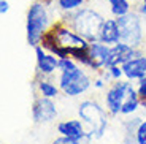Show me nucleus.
I'll use <instances>...</instances> for the list:
<instances>
[{
  "label": "nucleus",
  "instance_id": "f257e3e1",
  "mask_svg": "<svg viewBox=\"0 0 146 144\" xmlns=\"http://www.w3.org/2000/svg\"><path fill=\"white\" fill-rule=\"evenodd\" d=\"M60 19L65 21L68 25H72L73 29L81 36H84L89 43L99 40L100 29H102L103 22H105V18L99 11L88 7H83L76 11H72V13H62Z\"/></svg>",
  "mask_w": 146,
  "mask_h": 144
},
{
  "label": "nucleus",
  "instance_id": "f03ea898",
  "mask_svg": "<svg viewBox=\"0 0 146 144\" xmlns=\"http://www.w3.org/2000/svg\"><path fill=\"white\" fill-rule=\"evenodd\" d=\"M52 25L51 15L48 10L46 0H35L27 8L26 15V38L29 46H38L41 44L44 33Z\"/></svg>",
  "mask_w": 146,
  "mask_h": 144
},
{
  "label": "nucleus",
  "instance_id": "7ed1b4c3",
  "mask_svg": "<svg viewBox=\"0 0 146 144\" xmlns=\"http://www.w3.org/2000/svg\"><path fill=\"white\" fill-rule=\"evenodd\" d=\"M108 111L95 100H84L78 106V116L89 127V133L94 139H100L108 128Z\"/></svg>",
  "mask_w": 146,
  "mask_h": 144
},
{
  "label": "nucleus",
  "instance_id": "20e7f679",
  "mask_svg": "<svg viewBox=\"0 0 146 144\" xmlns=\"http://www.w3.org/2000/svg\"><path fill=\"white\" fill-rule=\"evenodd\" d=\"M59 87L60 92L65 94L67 97H78V95L88 92L89 87L92 86L91 76L83 70V67L76 65L72 70H65V71H59Z\"/></svg>",
  "mask_w": 146,
  "mask_h": 144
},
{
  "label": "nucleus",
  "instance_id": "39448f33",
  "mask_svg": "<svg viewBox=\"0 0 146 144\" xmlns=\"http://www.w3.org/2000/svg\"><path fill=\"white\" fill-rule=\"evenodd\" d=\"M116 19L121 30V41L133 48H141L143 41H145L141 15H138L137 11H130L129 15L119 16Z\"/></svg>",
  "mask_w": 146,
  "mask_h": 144
},
{
  "label": "nucleus",
  "instance_id": "423d86ee",
  "mask_svg": "<svg viewBox=\"0 0 146 144\" xmlns=\"http://www.w3.org/2000/svg\"><path fill=\"white\" fill-rule=\"evenodd\" d=\"M132 86H133V83H130L129 79H125V81L117 79L110 84L108 90H106V95H105V108L110 116L121 114V108H122L124 100L127 97V92Z\"/></svg>",
  "mask_w": 146,
  "mask_h": 144
},
{
  "label": "nucleus",
  "instance_id": "0eeeda50",
  "mask_svg": "<svg viewBox=\"0 0 146 144\" xmlns=\"http://www.w3.org/2000/svg\"><path fill=\"white\" fill-rule=\"evenodd\" d=\"M57 117V106L52 98L35 97L32 104V119L35 124H49Z\"/></svg>",
  "mask_w": 146,
  "mask_h": 144
},
{
  "label": "nucleus",
  "instance_id": "6e6552de",
  "mask_svg": "<svg viewBox=\"0 0 146 144\" xmlns=\"http://www.w3.org/2000/svg\"><path fill=\"white\" fill-rule=\"evenodd\" d=\"M89 57H91V70L100 71L106 70L110 65V55H111V46L102 43V41H91L89 43Z\"/></svg>",
  "mask_w": 146,
  "mask_h": 144
},
{
  "label": "nucleus",
  "instance_id": "1a4fd4ad",
  "mask_svg": "<svg viewBox=\"0 0 146 144\" xmlns=\"http://www.w3.org/2000/svg\"><path fill=\"white\" fill-rule=\"evenodd\" d=\"M35 55H36V73L43 76H51L56 70H59V57L52 52L46 51L41 44L35 46Z\"/></svg>",
  "mask_w": 146,
  "mask_h": 144
},
{
  "label": "nucleus",
  "instance_id": "9d476101",
  "mask_svg": "<svg viewBox=\"0 0 146 144\" xmlns=\"http://www.w3.org/2000/svg\"><path fill=\"white\" fill-rule=\"evenodd\" d=\"M122 70H124V76L129 81H138L146 76V54L140 52L133 59L127 60L122 63Z\"/></svg>",
  "mask_w": 146,
  "mask_h": 144
},
{
  "label": "nucleus",
  "instance_id": "9b49d317",
  "mask_svg": "<svg viewBox=\"0 0 146 144\" xmlns=\"http://www.w3.org/2000/svg\"><path fill=\"white\" fill-rule=\"evenodd\" d=\"M140 52H141L140 48H133V46H130V44H125V43H122V41H119L117 44L111 46V55H110V65L108 67H111V65H122L127 60L133 59L135 55H138Z\"/></svg>",
  "mask_w": 146,
  "mask_h": 144
},
{
  "label": "nucleus",
  "instance_id": "f8f14e48",
  "mask_svg": "<svg viewBox=\"0 0 146 144\" xmlns=\"http://www.w3.org/2000/svg\"><path fill=\"white\" fill-rule=\"evenodd\" d=\"M99 41L108 44V46H114L121 41V30H119V24H117V19L110 18L105 19L102 29H100L99 33Z\"/></svg>",
  "mask_w": 146,
  "mask_h": 144
},
{
  "label": "nucleus",
  "instance_id": "ddd939ff",
  "mask_svg": "<svg viewBox=\"0 0 146 144\" xmlns=\"http://www.w3.org/2000/svg\"><path fill=\"white\" fill-rule=\"evenodd\" d=\"M57 131L60 136L65 138H80L83 136L86 131H84V122L81 119H67L62 120V122L57 124Z\"/></svg>",
  "mask_w": 146,
  "mask_h": 144
},
{
  "label": "nucleus",
  "instance_id": "4468645a",
  "mask_svg": "<svg viewBox=\"0 0 146 144\" xmlns=\"http://www.w3.org/2000/svg\"><path fill=\"white\" fill-rule=\"evenodd\" d=\"M35 87H36L38 95L48 97V98H56L59 95V92H60V87L56 86L52 81L48 79V76H43V75H40V73H36Z\"/></svg>",
  "mask_w": 146,
  "mask_h": 144
},
{
  "label": "nucleus",
  "instance_id": "2eb2a0df",
  "mask_svg": "<svg viewBox=\"0 0 146 144\" xmlns=\"http://www.w3.org/2000/svg\"><path fill=\"white\" fill-rule=\"evenodd\" d=\"M141 106V101H140L138 92H137V87L132 86L127 92V97L124 100V104L121 108V116H130L133 112H137V109Z\"/></svg>",
  "mask_w": 146,
  "mask_h": 144
},
{
  "label": "nucleus",
  "instance_id": "dca6fc26",
  "mask_svg": "<svg viewBox=\"0 0 146 144\" xmlns=\"http://www.w3.org/2000/svg\"><path fill=\"white\" fill-rule=\"evenodd\" d=\"M108 5H110V11L114 18L129 15L132 11V3L129 0H108Z\"/></svg>",
  "mask_w": 146,
  "mask_h": 144
},
{
  "label": "nucleus",
  "instance_id": "f3484780",
  "mask_svg": "<svg viewBox=\"0 0 146 144\" xmlns=\"http://www.w3.org/2000/svg\"><path fill=\"white\" fill-rule=\"evenodd\" d=\"M86 2L88 0H56L59 11H62V13H72V11L80 10L86 5Z\"/></svg>",
  "mask_w": 146,
  "mask_h": 144
},
{
  "label": "nucleus",
  "instance_id": "a211bd4d",
  "mask_svg": "<svg viewBox=\"0 0 146 144\" xmlns=\"http://www.w3.org/2000/svg\"><path fill=\"white\" fill-rule=\"evenodd\" d=\"M135 143L137 144H146V120H141L135 131Z\"/></svg>",
  "mask_w": 146,
  "mask_h": 144
},
{
  "label": "nucleus",
  "instance_id": "6ab92c4d",
  "mask_svg": "<svg viewBox=\"0 0 146 144\" xmlns=\"http://www.w3.org/2000/svg\"><path fill=\"white\" fill-rule=\"evenodd\" d=\"M137 92H138L140 101H141V106H146V76L138 79V84H137Z\"/></svg>",
  "mask_w": 146,
  "mask_h": 144
},
{
  "label": "nucleus",
  "instance_id": "aec40b11",
  "mask_svg": "<svg viewBox=\"0 0 146 144\" xmlns=\"http://www.w3.org/2000/svg\"><path fill=\"white\" fill-rule=\"evenodd\" d=\"M108 73H110V78L113 81H117L121 79L122 76H124V70H122V65H111V67H108Z\"/></svg>",
  "mask_w": 146,
  "mask_h": 144
},
{
  "label": "nucleus",
  "instance_id": "412c9836",
  "mask_svg": "<svg viewBox=\"0 0 146 144\" xmlns=\"http://www.w3.org/2000/svg\"><path fill=\"white\" fill-rule=\"evenodd\" d=\"M67 139H68L70 144H92V139H94V136H92L89 131H86V133H84L83 136H80V138H73V139L67 138Z\"/></svg>",
  "mask_w": 146,
  "mask_h": 144
},
{
  "label": "nucleus",
  "instance_id": "4be33fe9",
  "mask_svg": "<svg viewBox=\"0 0 146 144\" xmlns=\"http://www.w3.org/2000/svg\"><path fill=\"white\" fill-rule=\"evenodd\" d=\"M99 75H100V73H99ZM106 84H111V83H108V81H106L102 75H100L99 78H95V79L92 81V86H94L95 89H103V87H106Z\"/></svg>",
  "mask_w": 146,
  "mask_h": 144
},
{
  "label": "nucleus",
  "instance_id": "5701e85b",
  "mask_svg": "<svg viewBox=\"0 0 146 144\" xmlns=\"http://www.w3.org/2000/svg\"><path fill=\"white\" fill-rule=\"evenodd\" d=\"M135 11L138 15H141L143 18H146V0H140L135 7Z\"/></svg>",
  "mask_w": 146,
  "mask_h": 144
},
{
  "label": "nucleus",
  "instance_id": "b1692460",
  "mask_svg": "<svg viewBox=\"0 0 146 144\" xmlns=\"http://www.w3.org/2000/svg\"><path fill=\"white\" fill-rule=\"evenodd\" d=\"M10 11V2L8 0H0V15L5 16Z\"/></svg>",
  "mask_w": 146,
  "mask_h": 144
},
{
  "label": "nucleus",
  "instance_id": "393cba45",
  "mask_svg": "<svg viewBox=\"0 0 146 144\" xmlns=\"http://www.w3.org/2000/svg\"><path fill=\"white\" fill-rule=\"evenodd\" d=\"M52 144H70V143H68V139H67L65 136H60V138H57V139L52 141Z\"/></svg>",
  "mask_w": 146,
  "mask_h": 144
}]
</instances>
